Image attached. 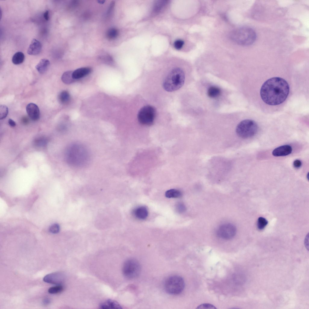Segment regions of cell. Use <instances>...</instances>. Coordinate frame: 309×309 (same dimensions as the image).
<instances>
[{
	"label": "cell",
	"instance_id": "6da1fadb",
	"mask_svg": "<svg viewBox=\"0 0 309 309\" xmlns=\"http://www.w3.org/2000/svg\"><path fill=\"white\" fill-rule=\"evenodd\" d=\"M289 91L286 81L280 77H273L263 84L260 94L263 101L270 105H279L286 99Z\"/></svg>",
	"mask_w": 309,
	"mask_h": 309
},
{
	"label": "cell",
	"instance_id": "7a4b0ae2",
	"mask_svg": "<svg viewBox=\"0 0 309 309\" xmlns=\"http://www.w3.org/2000/svg\"><path fill=\"white\" fill-rule=\"evenodd\" d=\"M90 155L87 148L83 145L78 142L71 144L66 153L68 162L75 167L85 166L90 160Z\"/></svg>",
	"mask_w": 309,
	"mask_h": 309
},
{
	"label": "cell",
	"instance_id": "3957f363",
	"mask_svg": "<svg viewBox=\"0 0 309 309\" xmlns=\"http://www.w3.org/2000/svg\"><path fill=\"white\" fill-rule=\"evenodd\" d=\"M231 39L237 44L244 46H249L255 41L256 35L251 28L246 26L240 27L233 31L230 35Z\"/></svg>",
	"mask_w": 309,
	"mask_h": 309
},
{
	"label": "cell",
	"instance_id": "277c9868",
	"mask_svg": "<svg viewBox=\"0 0 309 309\" xmlns=\"http://www.w3.org/2000/svg\"><path fill=\"white\" fill-rule=\"evenodd\" d=\"M185 79L184 72L181 68H175L168 74L163 83V88L168 92L177 91L183 85Z\"/></svg>",
	"mask_w": 309,
	"mask_h": 309
},
{
	"label": "cell",
	"instance_id": "5b68a950",
	"mask_svg": "<svg viewBox=\"0 0 309 309\" xmlns=\"http://www.w3.org/2000/svg\"><path fill=\"white\" fill-rule=\"evenodd\" d=\"M257 124L254 120L246 119L240 122L237 125L236 132L237 135L243 139H247L254 136L258 130Z\"/></svg>",
	"mask_w": 309,
	"mask_h": 309
},
{
	"label": "cell",
	"instance_id": "8992f818",
	"mask_svg": "<svg viewBox=\"0 0 309 309\" xmlns=\"http://www.w3.org/2000/svg\"><path fill=\"white\" fill-rule=\"evenodd\" d=\"M185 283L183 279L180 276L174 275L168 277L164 283L165 291L171 295L180 294L183 290Z\"/></svg>",
	"mask_w": 309,
	"mask_h": 309
},
{
	"label": "cell",
	"instance_id": "52a82bcc",
	"mask_svg": "<svg viewBox=\"0 0 309 309\" xmlns=\"http://www.w3.org/2000/svg\"><path fill=\"white\" fill-rule=\"evenodd\" d=\"M156 115L155 108L151 106L147 105L144 106L139 110L137 118L141 124L149 126L153 124Z\"/></svg>",
	"mask_w": 309,
	"mask_h": 309
},
{
	"label": "cell",
	"instance_id": "ba28073f",
	"mask_svg": "<svg viewBox=\"0 0 309 309\" xmlns=\"http://www.w3.org/2000/svg\"><path fill=\"white\" fill-rule=\"evenodd\" d=\"M141 270L140 266L136 260L130 259L123 263L122 272L124 276L127 279H134L139 275Z\"/></svg>",
	"mask_w": 309,
	"mask_h": 309
},
{
	"label": "cell",
	"instance_id": "9c48e42d",
	"mask_svg": "<svg viewBox=\"0 0 309 309\" xmlns=\"http://www.w3.org/2000/svg\"><path fill=\"white\" fill-rule=\"evenodd\" d=\"M236 228L233 224L226 223L221 225L217 231V236L225 240H230L233 238L236 233Z\"/></svg>",
	"mask_w": 309,
	"mask_h": 309
},
{
	"label": "cell",
	"instance_id": "30bf717a",
	"mask_svg": "<svg viewBox=\"0 0 309 309\" xmlns=\"http://www.w3.org/2000/svg\"><path fill=\"white\" fill-rule=\"evenodd\" d=\"M65 276L61 272H55L49 274L43 278V281L46 283L53 284L61 285L64 282Z\"/></svg>",
	"mask_w": 309,
	"mask_h": 309
},
{
	"label": "cell",
	"instance_id": "8fae6325",
	"mask_svg": "<svg viewBox=\"0 0 309 309\" xmlns=\"http://www.w3.org/2000/svg\"><path fill=\"white\" fill-rule=\"evenodd\" d=\"M27 113L30 118L33 121L38 120L40 116V112L38 106L35 104L30 103L26 108Z\"/></svg>",
	"mask_w": 309,
	"mask_h": 309
},
{
	"label": "cell",
	"instance_id": "7c38bea8",
	"mask_svg": "<svg viewBox=\"0 0 309 309\" xmlns=\"http://www.w3.org/2000/svg\"><path fill=\"white\" fill-rule=\"evenodd\" d=\"M292 150V147L290 145H284L275 149L272 151V154L276 157L285 156L290 154Z\"/></svg>",
	"mask_w": 309,
	"mask_h": 309
},
{
	"label": "cell",
	"instance_id": "4fadbf2b",
	"mask_svg": "<svg viewBox=\"0 0 309 309\" xmlns=\"http://www.w3.org/2000/svg\"><path fill=\"white\" fill-rule=\"evenodd\" d=\"M42 46L41 44L39 41L33 39L28 49L27 53L30 55H37L41 52Z\"/></svg>",
	"mask_w": 309,
	"mask_h": 309
},
{
	"label": "cell",
	"instance_id": "5bb4252c",
	"mask_svg": "<svg viewBox=\"0 0 309 309\" xmlns=\"http://www.w3.org/2000/svg\"><path fill=\"white\" fill-rule=\"evenodd\" d=\"M133 214L137 218L143 220L146 219L148 217V211L146 207L139 206L134 209Z\"/></svg>",
	"mask_w": 309,
	"mask_h": 309
},
{
	"label": "cell",
	"instance_id": "9a60e30c",
	"mask_svg": "<svg viewBox=\"0 0 309 309\" xmlns=\"http://www.w3.org/2000/svg\"><path fill=\"white\" fill-rule=\"evenodd\" d=\"M91 71V69L89 67L78 68L72 72V77L75 80L82 78L89 74Z\"/></svg>",
	"mask_w": 309,
	"mask_h": 309
},
{
	"label": "cell",
	"instance_id": "2e32d148",
	"mask_svg": "<svg viewBox=\"0 0 309 309\" xmlns=\"http://www.w3.org/2000/svg\"><path fill=\"white\" fill-rule=\"evenodd\" d=\"M101 309H121L122 307L117 302L111 299H107L102 302L100 305Z\"/></svg>",
	"mask_w": 309,
	"mask_h": 309
},
{
	"label": "cell",
	"instance_id": "e0dca14e",
	"mask_svg": "<svg viewBox=\"0 0 309 309\" xmlns=\"http://www.w3.org/2000/svg\"><path fill=\"white\" fill-rule=\"evenodd\" d=\"M49 64L50 62L48 60L42 59L36 66L35 68L40 73L43 74L47 71Z\"/></svg>",
	"mask_w": 309,
	"mask_h": 309
},
{
	"label": "cell",
	"instance_id": "ac0fdd59",
	"mask_svg": "<svg viewBox=\"0 0 309 309\" xmlns=\"http://www.w3.org/2000/svg\"><path fill=\"white\" fill-rule=\"evenodd\" d=\"M72 72L67 71L65 72L62 75L61 79L62 82L65 84H70L75 81L72 75Z\"/></svg>",
	"mask_w": 309,
	"mask_h": 309
},
{
	"label": "cell",
	"instance_id": "d6986e66",
	"mask_svg": "<svg viewBox=\"0 0 309 309\" xmlns=\"http://www.w3.org/2000/svg\"><path fill=\"white\" fill-rule=\"evenodd\" d=\"M24 58V53L22 52H18L15 53L13 56L12 61L15 65L20 64L23 62Z\"/></svg>",
	"mask_w": 309,
	"mask_h": 309
},
{
	"label": "cell",
	"instance_id": "ffe728a7",
	"mask_svg": "<svg viewBox=\"0 0 309 309\" xmlns=\"http://www.w3.org/2000/svg\"><path fill=\"white\" fill-rule=\"evenodd\" d=\"M182 195L181 192L176 189H171L167 190L165 193V196L168 198H178Z\"/></svg>",
	"mask_w": 309,
	"mask_h": 309
},
{
	"label": "cell",
	"instance_id": "44dd1931",
	"mask_svg": "<svg viewBox=\"0 0 309 309\" xmlns=\"http://www.w3.org/2000/svg\"><path fill=\"white\" fill-rule=\"evenodd\" d=\"M220 89L218 88L215 86L210 87L208 90V96L212 98L218 97L221 94Z\"/></svg>",
	"mask_w": 309,
	"mask_h": 309
},
{
	"label": "cell",
	"instance_id": "7402d4cb",
	"mask_svg": "<svg viewBox=\"0 0 309 309\" xmlns=\"http://www.w3.org/2000/svg\"><path fill=\"white\" fill-rule=\"evenodd\" d=\"M70 99V96L69 93L67 91H64L61 92L58 96V99L62 104H65L68 103Z\"/></svg>",
	"mask_w": 309,
	"mask_h": 309
},
{
	"label": "cell",
	"instance_id": "603a6c76",
	"mask_svg": "<svg viewBox=\"0 0 309 309\" xmlns=\"http://www.w3.org/2000/svg\"><path fill=\"white\" fill-rule=\"evenodd\" d=\"M167 3V1L166 0L157 1L155 3L153 7V13L154 14H157L159 13Z\"/></svg>",
	"mask_w": 309,
	"mask_h": 309
},
{
	"label": "cell",
	"instance_id": "cb8c5ba5",
	"mask_svg": "<svg viewBox=\"0 0 309 309\" xmlns=\"http://www.w3.org/2000/svg\"><path fill=\"white\" fill-rule=\"evenodd\" d=\"M64 289V287L61 285L51 287L48 290V292L51 294H56L62 292Z\"/></svg>",
	"mask_w": 309,
	"mask_h": 309
},
{
	"label": "cell",
	"instance_id": "d4e9b609",
	"mask_svg": "<svg viewBox=\"0 0 309 309\" xmlns=\"http://www.w3.org/2000/svg\"><path fill=\"white\" fill-rule=\"evenodd\" d=\"M268 224V221L265 218L260 217L258 218L257 221V227L260 230L263 229Z\"/></svg>",
	"mask_w": 309,
	"mask_h": 309
},
{
	"label": "cell",
	"instance_id": "484cf974",
	"mask_svg": "<svg viewBox=\"0 0 309 309\" xmlns=\"http://www.w3.org/2000/svg\"><path fill=\"white\" fill-rule=\"evenodd\" d=\"M107 36L110 39H113L116 38L118 34V30L114 28L109 29L107 33Z\"/></svg>",
	"mask_w": 309,
	"mask_h": 309
},
{
	"label": "cell",
	"instance_id": "4316f807",
	"mask_svg": "<svg viewBox=\"0 0 309 309\" xmlns=\"http://www.w3.org/2000/svg\"><path fill=\"white\" fill-rule=\"evenodd\" d=\"M8 113V107L4 105L0 106V119H3L6 117Z\"/></svg>",
	"mask_w": 309,
	"mask_h": 309
},
{
	"label": "cell",
	"instance_id": "83f0119b",
	"mask_svg": "<svg viewBox=\"0 0 309 309\" xmlns=\"http://www.w3.org/2000/svg\"><path fill=\"white\" fill-rule=\"evenodd\" d=\"M60 230L59 225L57 223H55L49 227V232L53 234H56L58 233Z\"/></svg>",
	"mask_w": 309,
	"mask_h": 309
},
{
	"label": "cell",
	"instance_id": "f1b7e54d",
	"mask_svg": "<svg viewBox=\"0 0 309 309\" xmlns=\"http://www.w3.org/2000/svg\"><path fill=\"white\" fill-rule=\"evenodd\" d=\"M176 211L178 212L182 213L185 212L186 209V208L185 205L182 202H178L176 206Z\"/></svg>",
	"mask_w": 309,
	"mask_h": 309
},
{
	"label": "cell",
	"instance_id": "f546056e",
	"mask_svg": "<svg viewBox=\"0 0 309 309\" xmlns=\"http://www.w3.org/2000/svg\"><path fill=\"white\" fill-rule=\"evenodd\" d=\"M184 44V42L181 40H176L174 43V46L177 49H181Z\"/></svg>",
	"mask_w": 309,
	"mask_h": 309
},
{
	"label": "cell",
	"instance_id": "4dcf8cb0",
	"mask_svg": "<svg viewBox=\"0 0 309 309\" xmlns=\"http://www.w3.org/2000/svg\"><path fill=\"white\" fill-rule=\"evenodd\" d=\"M197 309H216V307L212 304H201L196 308Z\"/></svg>",
	"mask_w": 309,
	"mask_h": 309
},
{
	"label": "cell",
	"instance_id": "1f68e13d",
	"mask_svg": "<svg viewBox=\"0 0 309 309\" xmlns=\"http://www.w3.org/2000/svg\"><path fill=\"white\" fill-rule=\"evenodd\" d=\"M301 162L299 160H296L293 162L294 166L296 168H299L301 165Z\"/></svg>",
	"mask_w": 309,
	"mask_h": 309
},
{
	"label": "cell",
	"instance_id": "d6a6232c",
	"mask_svg": "<svg viewBox=\"0 0 309 309\" xmlns=\"http://www.w3.org/2000/svg\"><path fill=\"white\" fill-rule=\"evenodd\" d=\"M50 299L47 298L44 299L42 301L43 304L45 305L49 304L50 303Z\"/></svg>",
	"mask_w": 309,
	"mask_h": 309
},
{
	"label": "cell",
	"instance_id": "836d02e7",
	"mask_svg": "<svg viewBox=\"0 0 309 309\" xmlns=\"http://www.w3.org/2000/svg\"><path fill=\"white\" fill-rule=\"evenodd\" d=\"M8 123L12 127H14L16 125L15 122L11 119H9Z\"/></svg>",
	"mask_w": 309,
	"mask_h": 309
},
{
	"label": "cell",
	"instance_id": "e575fe53",
	"mask_svg": "<svg viewBox=\"0 0 309 309\" xmlns=\"http://www.w3.org/2000/svg\"><path fill=\"white\" fill-rule=\"evenodd\" d=\"M43 17L45 19L48 21L49 19V11L48 10H46L44 13L43 14Z\"/></svg>",
	"mask_w": 309,
	"mask_h": 309
},
{
	"label": "cell",
	"instance_id": "d590c367",
	"mask_svg": "<svg viewBox=\"0 0 309 309\" xmlns=\"http://www.w3.org/2000/svg\"><path fill=\"white\" fill-rule=\"evenodd\" d=\"M97 2H98V3H100V4H102L104 3V2H105V1H97Z\"/></svg>",
	"mask_w": 309,
	"mask_h": 309
}]
</instances>
